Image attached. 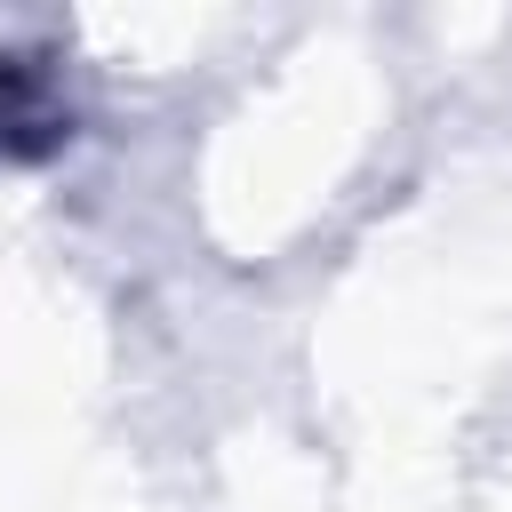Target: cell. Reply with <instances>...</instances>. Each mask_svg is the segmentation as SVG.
Wrapping results in <instances>:
<instances>
[{"label": "cell", "mask_w": 512, "mask_h": 512, "mask_svg": "<svg viewBox=\"0 0 512 512\" xmlns=\"http://www.w3.org/2000/svg\"><path fill=\"white\" fill-rule=\"evenodd\" d=\"M56 112H48V96L24 80V72H0V152H16L24 136L16 128H48Z\"/></svg>", "instance_id": "1"}]
</instances>
